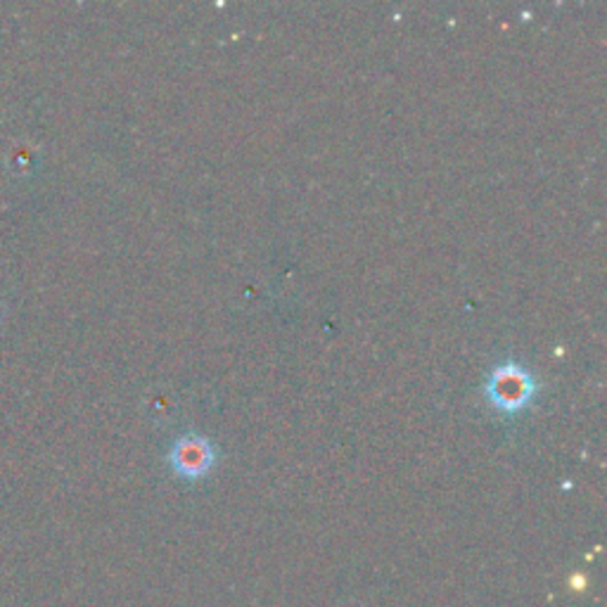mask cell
<instances>
[{
  "label": "cell",
  "mask_w": 607,
  "mask_h": 607,
  "mask_svg": "<svg viewBox=\"0 0 607 607\" xmlns=\"http://www.w3.org/2000/svg\"><path fill=\"white\" fill-rule=\"evenodd\" d=\"M487 392L493 404L501 411L515 413L532 402L536 392V382L532 373L522 369L520 363H501L497 371L491 373L487 382Z\"/></svg>",
  "instance_id": "obj_1"
},
{
  "label": "cell",
  "mask_w": 607,
  "mask_h": 607,
  "mask_svg": "<svg viewBox=\"0 0 607 607\" xmlns=\"http://www.w3.org/2000/svg\"><path fill=\"white\" fill-rule=\"evenodd\" d=\"M169 466L179 477L195 482V479H202L214 470L216 446L202 435H183L171 444Z\"/></svg>",
  "instance_id": "obj_2"
}]
</instances>
